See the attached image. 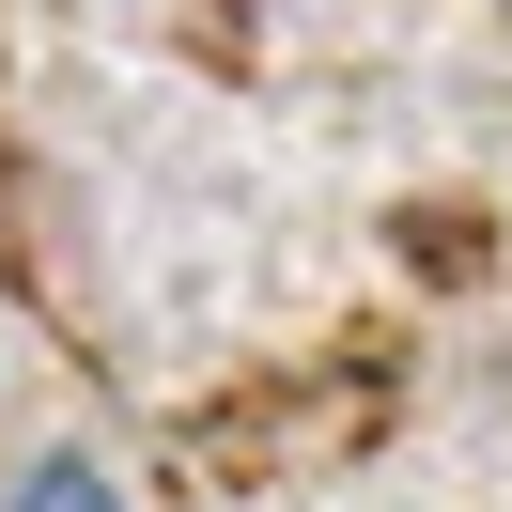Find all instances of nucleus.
Instances as JSON below:
<instances>
[{"label": "nucleus", "mask_w": 512, "mask_h": 512, "mask_svg": "<svg viewBox=\"0 0 512 512\" xmlns=\"http://www.w3.org/2000/svg\"><path fill=\"white\" fill-rule=\"evenodd\" d=\"M0 512H140V481H109L94 450H32V466L0 481Z\"/></svg>", "instance_id": "obj_1"}]
</instances>
